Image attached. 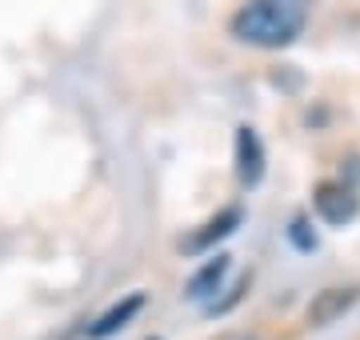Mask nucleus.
I'll list each match as a JSON object with an SVG mask.
<instances>
[{
	"label": "nucleus",
	"instance_id": "obj_8",
	"mask_svg": "<svg viewBox=\"0 0 360 340\" xmlns=\"http://www.w3.org/2000/svg\"><path fill=\"white\" fill-rule=\"evenodd\" d=\"M304 228H309L304 221H292V228H288V236H292V244H296V249H304V252H309V249H316V236H309Z\"/></svg>",
	"mask_w": 360,
	"mask_h": 340
},
{
	"label": "nucleus",
	"instance_id": "obj_2",
	"mask_svg": "<svg viewBox=\"0 0 360 340\" xmlns=\"http://www.w3.org/2000/svg\"><path fill=\"white\" fill-rule=\"evenodd\" d=\"M312 204H316V216L324 224H333V228H345L360 216V197L348 188L345 181H324L316 184V192H312Z\"/></svg>",
	"mask_w": 360,
	"mask_h": 340
},
{
	"label": "nucleus",
	"instance_id": "obj_1",
	"mask_svg": "<svg viewBox=\"0 0 360 340\" xmlns=\"http://www.w3.org/2000/svg\"><path fill=\"white\" fill-rule=\"evenodd\" d=\"M309 8L300 0H257L245 4L232 16V37L252 44V48H284L304 32Z\"/></svg>",
	"mask_w": 360,
	"mask_h": 340
},
{
	"label": "nucleus",
	"instance_id": "obj_6",
	"mask_svg": "<svg viewBox=\"0 0 360 340\" xmlns=\"http://www.w3.org/2000/svg\"><path fill=\"white\" fill-rule=\"evenodd\" d=\"M224 273H229V256H217V261H208L200 273L184 285V292L193 296V301H205V296H212L220 288V280H224Z\"/></svg>",
	"mask_w": 360,
	"mask_h": 340
},
{
	"label": "nucleus",
	"instance_id": "obj_4",
	"mask_svg": "<svg viewBox=\"0 0 360 340\" xmlns=\"http://www.w3.org/2000/svg\"><path fill=\"white\" fill-rule=\"evenodd\" d=\"M236 176L248 188L260 184V176H264V144H260V136L248 124L236 129Z\"/></svg>",
	"mask_w": 360,
	"mask_h": 340
},
{
	"label": "nucleus",
	"instance_id": "obj_5",
	"mask_svg": "<svg viewBox=\"0 0 360 340\" xmlns=\"http://www.w3.org/2000/svg\"><path fill=\"white\" fill-rule=\"evenodd\" d=\"M144 308V292H132V296H124L120 304H112L108 313L101 316V320H92V328H89V336L92 340H108V336H116L120 328H129V320L136 313Z\"/></svg>",
	"mask_w": 360,
	"mask_h": 340
},
{
	"label": "nucleus",
	"instance_id": "obj_3",
	"mask_svg": "<svg viewBox=\"0 0 360 340\" xmlns=\"http://www.w3.org/2000/svg\"><path fill=\"white\" fill-rule=\"evenodd\" d=\"M356 301H360V288H324V292L312 296L309 313H304V325H309V328L336 325V320H340V316H345Z\"/></svg>",
	"mask_w": 360,
	"mask_h": 340
},
{
	"label": "nucleus",
	"instance_id": "obj_7",
	"mask_svg": "<svg viewBox=\"0 0 360 340\" xmlns=\"http://www.w3.org/2000/svg\"><path fill=\"white\" fill-rule=\"evenodd\" d=\"M240 221H245V216H240V209H224L217 221L205 224V233H196L193 240H188V249H208L212 240H224V236H232L236 228H240Z\"/></svg>",
	"mask_w": 360,
	"mask_h": 340
}]
</instances>
